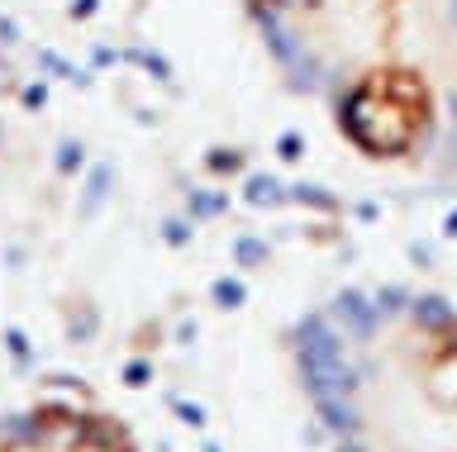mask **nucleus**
Returning a JSON list of instances; mask_svg holds the SVG:
<instances>
[{"label":"nucleus","instance_id":"1","mask_svg":"<svg viewBox=\"0 0 457 452\" xmlns=\"http://www.w3.org/2000/svg\"><path fill=\"white\" fill-rule=\"evenodd\" d=\"M243 20L357 158L457 181V0H243Z\"/></svg>","mask_w":457,"mask_h":452},{"label":"nucleus","instance_id":"2","mask_svg":"<svg viewBox=\"0 0 457 452\" xmlns=\"http://www.w3.org/2000/svg\"><path fill=\"white\" fill-rule=\"evenodd\" d=\"M324 452H457V300L414 281H348L281 333Z\"/></svg>","mask_w":457,"mask_h":452},{"label":"nucleus","instance_id":"3","mask_svg":"<svg viewBox=\"0 0 457 452\" xmlns=\"http://www.w3.org/2000/svg\"><path fill=\"white\" fill-rule=\"evenodd\" d=\"M0 452H134L120 423L67 405H43L0 419Z\"/></svg>","mask_w":457,"mask_h":452}]
</instances>
